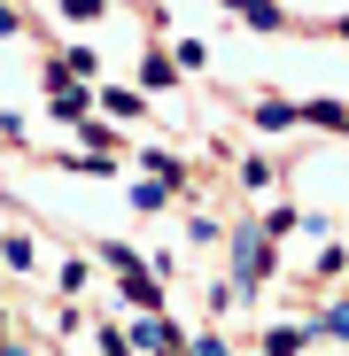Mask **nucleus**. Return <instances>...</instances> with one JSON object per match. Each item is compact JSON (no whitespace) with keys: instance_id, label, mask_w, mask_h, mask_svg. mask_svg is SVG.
Masks as SVG:
<instances>
[{"instance_id":"nucleus-1","label":"nucleus","mask_w":349,"mask_h":356,"mask_svg":"<svg viewBox=\"0 0 349 356\" xmlns=\"http://www.w3.org/2000/svg\"><path fill=\"white\" fill-rule=\"evenodd\" d=\"M233 264H241V286H264L272 279V241L264 232H241V241H233Z\"/></svg>"},{"instance_id":"nucleus-2","label":"nucleus","mask_w":349,"mask_h":356,"mask_svg":"<svg viewBox=\"0 0 349 356\" xmlns=\"http://www.w3.org/2000/svg\"><path fill=\"white\" fill-rule=\"evenodd\" d=\"M217 8H233V16L256 24V31H279V8H272V0H217Z\"/></svg>"},{"instance_id":"nucleus-3","label":"nucleus","mask_w":349,"mask_h":356,"mask_svg":"<svg viewBox=\"0 0 349 356\" xmlns=\"http://www.w3.org/2000/svg\"><path fill=\"white\" fill-rule=\"evenodd\" d=\"M86 93H78V78H63V86H54V116H70V124H86Z\"/></svg>"},{"instance_id":"nucleus-4","label":"nucleus","mask_w":349,"mask_h":356,"mask_svg":"<svg viewBox=\"0 0 349 356\" xmlns=\"http://www.w3.org/2000/svg\"><path fill=\"white\" fill-rule=\"evenodd\" d=\"M171 78H179V63H171V54H155V47H148V63H140V86H148V93H163Z\"/></svg>"},{"instance_id":"nucleus-5","label":"nucleus","mask_w":349,"mask_h":356,"mask_svg":"<svg viewBox=\"0 0 349 356\" xmlns=\"http://www.w3.org/2000/svg\"><path fill=\"white\" fill-rule=\"evenodd\" d=\"M295 116H303L295 101H264V108H256V124H264V132H287V124H295Z\"/></svg>"},{"instance_id":"nucleus-6","label":"nucleus","mask_w":349,"mask_h":356,"mask_svg":"<svg viewBox=\"0 0 349 356\" xmlns=\"http://www.w3.org/2000/svg\"><path fill=\"white\" fill-rule=\"evenodd\" d=\"M295 348H303V325H272L264 333V356H295Z\"/></svg>"},{"instance_id":"nucleus-7","label":"nucleus","mask_w":349,"mask_h":356,"mask_svg":"<svg viewBox=\"0 0 349 356\" xmlns=\"http://www.w3.org/2000/svg\"><path fill=\"white\" fill-rule=\"evenodd\" d=\"M303 116H311V124H326V132H341V124H349V108H341V101H311Z\"/></svg>"},{"instance_id":"nucleus-8","label":"nucleus","mask_w":349,"mask_h":356,"mask_svg":"<svg viewBox=\"0 0 349 356\" xmlns=\"http://www.w3.org/2000/svg\"><path fill=\"white\" fill-rule=\"evenodd\" d=\"M171 202V186H155V178H140V186H132V209H163Z\"/></svg>"},{"instance_id":"nucleus-9","label":"nucleus","mask_w":349,"mask_h":356,"mask_svg":"<svg viewBox=\"0 0 349 356\" xmlns=\"http://www.w3.org/2000/svg\"><path fill=\"white\" fill-rule=\"evenodd\" d=\"M318 333H334V341H349V302H334V310H318Z\"/></svg>"},{"instance_id":"nucleus-10","label":"nucleus","mask_w":349,"mask_h":356,"mask_svg":"<svg viewBox=\"0 0 349 356\" xmlns=\"http://www.w3.org/2000/svg\"><path fill=\"white\" fill-rule=\"evenodd\" d=\"M101 8H109V0H63V16H70V24H93Z\"/></svg>"},{"instance_id":"nucleus-11","label":"nucleus","mask_w":349,"mask_h":356,"mask_svg":"<svg viewBox=\"0 0 349 356\" xmlns=\"http://www.w3.org/2000/svg\"><path fill=\"white\" fill-rule=\"evenodd\" d=\"M8 31H16V8H8V0H0V39H8Z\"/></svg>"},{"instance_id":"nucleus-12","label":"nucleus","mask_w":349,"mask_h":356,"mask_svg":"<svg viewBox=\"0 0 349 356\" xmlns=\"http://www.w3.org/2000/svg\"><path fill=\"white\" fill-rule=\"evenodd\" d=\"M194 356H225V341H194Z\"/></svg>"},{"instance_id":"nucleus-13","label":"nucleus","mask_w":349,"mask_h":356,"mask_svg":"<svg viewBox=\"0 0 349 356\" xmlns=\"http://www.w3.org/2000/svg\"><path fill=\"white\" fill-rule=\"evenodd\" d=\"M0 132H16V116H0Z\"/></svg>"}]
</instances>
